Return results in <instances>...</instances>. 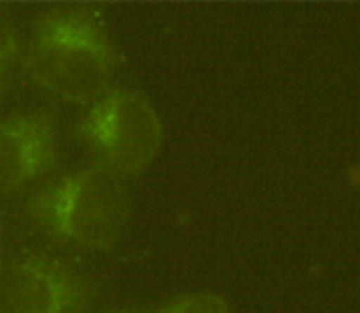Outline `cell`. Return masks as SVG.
I'll return each mask as SVG.
<instances>
[{
  "label": "cell",
  "mask_w": 360,
  "mask_h": 313,
  "mask_svg": "<svg viewBox=\"0 0 360 313\" xmlns=\"http://www.w3.org/2000/svg\"><path fill=\"white\" fill-rule=\"evenodd\" d=\"M122 64L103 6H68L41 15L23 54L29 81L70 106L101 97Z\"/></svg>",
  "instance_id": "1"
},
{
  "label": "cell",
  "mask_w": 360,
  "mask_h": 313,
  "mask_svg": "<svg viewBox=\"0 0 360 313\" xmlns=\"http://www.w3.org/2000/svg\"><path fill=\"white\" fill-rule=\"evenodd\" d=\"M25 208L46 235L86 252L117 248L132 217L128 186L97 163L48 181L31 194Z\"/></svg>",
  "instance_id": "2"
},
{
  "label": "cell",
  "mask_w": 360,
  "mask_h": 313,
  "mask_svg": "<svg viewBox=\"0 0 360 313\" xmlns=\"http://www.w3.org/2000/svg\"><path fill=\"white\" fill-rule=\"evenodd\" d=\"M77 139L97 165L128 179L153 163L165 141V128L144 93L115 87L86 108L77 124Z\"/></svg>",
  "instance_id": "3"
},
{
  "label": "cell",
  "mask_w": 360,
  "mask_h": 313,
  "mask_svg": "<svg viewBox=\"0 0 360 313\" xmlns=\"http://www.w3.org/2000/svg\"><path fill=\"white\" fill-rule=\"evenodd\" d=\"M91 297V281L62 257L31 254L0 272V313H79Z\"/></svg>",
  "instance_id": "4"
},
{
  "label": "cell",
  "mask_w": 360,
  "mask_h": 313,
  "mask_svg": "<svg viewBox=\"0 0 360 313\" xmlns=\"http://www.w3.org/2000/svg\"><path fill=\"white\" fill-rule=\"evenodd\" d=\"M60 136L48 112L6 115L0 120V198L23 190L54 170Z\"/></svg>",
  "instance_id": "5"
},
{
  "label": "cell",
  "mask_w": 360,
  "mask_h": 313,
  "mask_svg": "<svg viewBox=\"0 0 360 313\" xmlns=\"http://www.w3.org/2000/svg\"><path fill=\"white\" fill-rule=\"evenodd\" d=\"M21 56L19 29L6 6L0 4V95L8 89L11 72Z\"/></svg>",
  "instance_id": "6"
},
{
  "label": "cell",
  "mask_w": 360,
  "mask_h": 313,
  "mask_svg": "<svg viewBox=\"0 0 360 313\" xmlns=\"http://www.w3.org/2000/svg\"><path fill=\"white\" fill-rule=\"evenodd\" d=\"M155 313H233V309L222 295L202 290L175 297Z\"/></svg>",
  "instance_id": "7"
},
{
  "label": "cell",
  "mask_w": 360,
  "mask_h": 313,
  "mask_svg": "<svg viewBox=\"0 0 360 313\" xmlns=\"http://www.w3.org/2000/svg\"><path fill=\"white\" fill-rule=\"evenodd\" d=\"M6 268V235L4 229L0 227V272Z\"/></svg>",
  "instance_id": "8"
},
{
  "label": "cell",
  "mask_w": 360,
  "mask_h": 313,
  "mask_svg": "<svg viewBox=\"0 0 360 313\" xmlns=\"http://www.w3.org/2000/svg\"><path fill=\"white\" fill-rule=\"evenodd\" d=\"M108 313H140L139 307H126V309H117V312H108Z\"/></svg>",
  "instance_id": "9"
}]
</instances>
